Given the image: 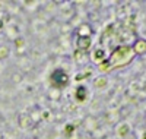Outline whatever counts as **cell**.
<instances>
[{
  "label": "cell",
  "instance_id": "obj_16",
  "mask_svg": "<svg viewBox=\"0 0 146 139\" xmlns=\"http://www.w3.org/2000/svg\"><path fill=\"white\" fill-rule=\"evenodd\" d=\"M3 138H5V135H3L2 132H0V139H3Z\"/></svg>",
  "mask_w": 146,
  "mask_h": 139
},
{
  "label": "cell",
  "instance_id": "obj_18",
  "mask_svg": "<svg viewBox=\"0 0 146 139\" xmlns=\"http://www.w3.org/2000/svg\"><path fill=\"white\" fill-rule=\"evenodd\" d=\"M2 25H3V23H2V21H0V27H2Z\"/></svg>",
  "mask_w": 146,
  "mask_h": 139
},
{
  "label": "cell",
  "instance_id": "obj_10",
  "mask_svg": "<svg viewBox=\"0 0 146 139\" xmlns=\"http://www.w3.org/2000/svg\"><path fill=\"white\" fill-rule=\"evenodd\" d=\"M129 130H130V128H129V124H121L120 128H118V135L121 136V138H126L127 136V133H129Z\"/></svg>",
  "mask_w": 146,
  "mask_h": 139
},
{
  "label": "cell",
  "instance_id": "obj_17",
  "mask_svg": "<svg viewBox=\"0 0 146 139\" xmlns=\"http://www.w3.org/2000/svg\"><path fill=\"white\" fill-rule=\"evenodd\" d=\"M143 139H146V132H145V135H143Z\"/></svg>",
  "mask_w": 146,
  "mask_h": 139
},
{
  "label": "cell",
  "instance_id": "obj_19",
  "mask_svg": "<svg viewBox=\"0 0 146 139\" xmlns=\"http://www.w3.org/2000/svg\"><path fill=\"white\" fill-rule=\"evenodd\" d=\"M145 88H146V84H145Z\"/></svg>",
  "mask_w": 146,
  "mask_h": 139
},
{
  "label": "cell",
  "instance_id": "obj_12",
  "mask_svg": "<svg viewBox=\"0 0 146 139\" xmlns=\"http://www.w3.org/2000/svg\"><path fill=\"white\" fill-rule=\"evenodd\" d=\"M88 75H91V72H85V73H80V75H76V81H82L83 78H86L88 76Z\"/></svg>",
  "mask_w": 146,
  "mask_h": 139
},
{
  "label": "cell",
  "instance_id": "obj_4",
  "mask_svg": "<svg viewBox=\"0 0 146 139\" xmlns=\"http://www.w3.org/2000/svg\"><path fill=\"white\" fill-rule=\"evenodd\" d=\"M131 48H133V51H135L136 56H143V54H146V40L137 38L135 43H133Z\"/></svg>",
  "mask_w": 146,
  "mask_h": 139
},
{
  "label": "cell",
  "instance_id": "obj_8",
  "mask_svg": "<svg viewBox=\"0 0 146 139\" xmlns=\"http://www.w3.org/2000/svg\"><path fill=\"white\" fill-rule=\"evenodd\" d=\"M94 60L98 61V63H101L102 60H105V53H104L102 48H96L95 51H94Z\"/></svg>",
  "mask_w": 146,
  "mask_h": 139
},
{
  "label": "cell",
  "instance_id": "obj_6",
  "mask_svg": "<svg viewBox=\"0 0 146 139\" xmlns=\"http://www.w3.org/2000/svg\"><path fill=\"white\" fill-rule=\"evenodd\" d=\"M75 97H76V100L79 101V103H83L85 100H86V97H88V91H86V88L85 86H78L76 88V92H75Z\"/></svg>",
  "mask_w": 146,
  "mask_h": 139
},
{
  "label": "cell",
  "instance_id": "obj_3",
  "mask_svg": "<svg viewBox=\"0 0 146 139\" xmlns=\"http://www.w3.org/2000/svg\"><path fill=\"white\" fill-rule=\"evenodd\" d=\"M91 44H92L91 37H78L76 38V47L82 53H86L88 50L91 48Z\"/></svg>",
  "mask_w": 146,
  "mask_h": 139
},
{
  "label": "cell",
  "instance_id": "obj_15",
  "mask_svg": "<svg viewBox=\"0 0 146 139\" xmlns=\"http://www.w3.org/2000/svg\"><path fill=\"white\" fill-rule=\"evenodd\" d=\"M13 81H15V82H19V81H21V75H15V76H13Z\"/></svg>",
  "mask_w": 146,
  "mask_h": 139
},
{
  "label": "cell",
  "instance_id": "obj_2",
  "mask_svg": "<svg viewBox=\"0 0 146 139\" xmlns=\"http://www.w3.org/2000/svg\"><path fill=\"white\" fill-rule=\"evenodd\" d=\"M50 82H51V85L56 88V90H62V88L67 86V84H69V75L63 69L57 67L50 75Z\"/></svg>",
  "mask_w": 146,
  "mask_h": 139
},
{
  "label": "cell",
  "instance_id": "obj_1",
  "mask_svg": "<svg viewBox=\"0 0 146 139\" xmlns=\"http://www.w3.org/2000/svg\"><path fill=\"white\" fill-rule=\"evenodd\" d=\"M135 51H133L131 45L129 44H121L118 47H115L110 57H107L105 60H102L100 63V70L102 72H108V70H114L118 67H124L127 65H130L131 60L135 59Z\"/></svg>",
  "mask_w": 146,
  "mask_h": 139
},
{
  "label": "cell",
  "instance_id": "obj_7",
  "mask_svg": "<svg viewBox=\"0 0 146 139\" xmlns=\"http://www.w3.org/2000/svg\"><path fill=\"white\" fill-rule=\"evenodd\" d=\"M92 34V28L88 23H82L78 28V37H89Z\"/></svg>",
  "mask_w": 146,
  "mask_h": 139
},
{
  "label": "cell",
  "instance_id": "obj_9",
  "mask_svg": "<svg viewBox=\"0 0 146 139\" xmlns=\"http://www.w3.org/2000/svg\"><path fill=\"white\" fill-rule=\"evenodd\" d=\"M9 54H10V48L6 44H0V60L7 59Z\"/></svg>",
  "mask_w": 146,
  "mask_h": 139
},
{
  "label": "cell",
  "instance_id": "obj_13",
  "mask_svg": "<svg viewBox=\"0 0 146 139\" xmlns=\"http://www.w3.org/2000/svg\"><path fill=\"white\" fill-rule=\"evenodd\" d=\"M73 130H75V128H73V124H67V128H66V132H67V135H70Z\"/></svg>",
  "mask_w": 146,
  "mask_h": 139
},
{
  "label": "cell",
  "instance_id": "obj_5",
  "mask_svg": "<svg viewBox=\"0 0 146 139\" xmlns=\"http://www.w3.org/2000/svg\"><path fill=\"white\" fill-rule=\"evenodd\" d=\"M18 123L22 129H28L32 126V119H31V114H21L18 117Z\"/></svg>",
  "mask_w": 146,
  "mask_h": 139
},
{
  "label": "cell",
  "instance_id": "obj_14",
  "mask_svg": "<svg viewBox=\"0 0 146 139\" xmlns=\"http://www.w3.org/2000/svg\"><path fill=\"white\" fill-rule=\"evenodd\" d=\"M15 43H16V47H21V45H23V38H21V37H19V38L15 40Z\"/></svg>",
  "mask_w": 146,
  "mask_h": 139
},
{
  "label": "cell",
  "instance_id": "obj_11",
  "mask_svg": "<svg viewBox=\"0 0 146 139\" xmlns=\"http://www.w3.org/2000/svg\"><path fill=\"white\" fill-rule=\"evenodd\" d=\"M105 85H107V79L105 78H98L95 81V86L96 88H104Z\"/></svg>",
  "mask_w": 146,
  "mask_h": 139
}]
</instances>
